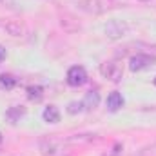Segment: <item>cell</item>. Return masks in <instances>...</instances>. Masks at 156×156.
I'll use <instances>...</instances> for the list:
<instances>
[{
    "mask_svg": "<svg viewBox=\"0 0 156 156\" xmlns=\"http://www.w3.org/2000/svg\"><path fill=\"white\" fill-rule=\"evenodd\" d=\"M40 149H42L44 154L64 156L62 153H58V151H64V149H62V144H58V142H55V140H44V142L40 144Z\"/></svg>",
    "mask_w": 156,
    "mask_h": 156,
    "instance_id": "cell-5",
    "label": "cell"
},
{
    "mask_svg": "<svg viewBox=\"0 0 156 156\" xmlns=\"http://www.w3.org/2000/svg\"><path fill=\"white\" fill-rule=\"evenodd\" d=\"M83 111V104L82 102H71L67 105V113L69 115H76V113H82Z\"/></svg>",
    "mask_w": 156,
    "mask_h": 156,
    "instance_id": "cell-13",
    "label": "cell"
},
{
    "mask_svg": "<svg viewBox=\"0 0 156 156\" xmlns=\"http://www.w3.org/2000/svg\"><path fill=\"white\" fill-rule=\"evenodd\" d=\"M80 9H83V11H87V13H102L104 11V5L98 2V0H80Z\"/></svg>",
    "mask_w": 156,
    "mask_h": 156,
    "instance_id": "cell-8",
    "label": "cell"
},
{
    "mask_svg": "<svg viewBox=\"0 0 156 156\" xmlns=\"http://www.w3.org/2000/svg\"><path fill=\"white\" fill-rule=\"evenodd\" d=\"M4 58H5V47H2V45H0V62H2Z\"/></svg>",
    "mask_w": 156,
    "mask_h": 156,
    "instance_id": "cell-14",
    "label": "cell"
},
{
    "mask_svg": "<svg viewBox=\"0 0 156 156\" xmlns=\"http://www.w3.org/2000/svg\"><path fill=\"white\" fill-rule=\"evenodd\" d=\"M0 2H4V0H0Z\"/></svg>",
    "mask_w": 156,
    "mask_h": 156,
    "instance_id": "cell-18",
    "label": "cell"
},
{
    "mask_svg": "<svg viewBox=\"0 0 156 156\" xmlns=\"http://www.w3.org/2000/svg\"><path fill=\"white\" fill-rule=\"evenodd\" d=\"M15 85H16V78L13 76V75H7V73H2L0 75V89L11 91Z\"/></svg>",
    "mask_w": 156,
    "mask_h": 156,
    "instance_id": "cell-12",
    "label": "cell"
},
{
    "mask_svg": "<svg viewBox=\"0 0 156 156\" xmlns=\"http://www.w3.org/2000/svg\"><path fill=\"white\" fill-rule=\"evenodd\" d=\"M125 31H127V26L122 24V22H116V20L109 22L107 27H105V35H107L109 38H120V37H123Z\"/></svg>",
    "mask_w": 156,
    "mask_h": 156,
    "instance_id": "cell-4",
    "label": "cell"
},
{
    "mask_svg": "<svg viewBox=\"0 0 156 156\" xmlns=\"http://www.w3.org/2000/svg\"><path fill=\"white\" fill-rule=\"evenodd\" d=\"M154 64H156V56L138 53V55L131 56V60H129V69H131L133 73H138V71H144V69H147V67H153Z\"/></svg>",
    "mask_w": 156,
    "mask_h": 156,
    "instance_id": "cell-2",
    "label": "cell"
},
{
    "mask_svg": "<svg viewBox=\"0 0 156 156\" xmlns=\"http://www.w3.org/2000/svg\"><path fill=\"white\" fill-rule=\"evenodd\" d=\"M0 144H2V134H0Z\"/></svg>",
    "mask_w": 156,
    "mask_h": 156,
    "instance_id": "cell-15",
    "label": "cell"
},
{
    "mask_svg": "<svg viewBox=\"0 0 156 156\" xmlns=\"http://www.w3.org/2000/svg\"><path fill=\"white\" fill-rule=\"evenodd\" d=\"M82 104H83V109H87V111L98 107V104H100V94H98V91H89V93L85 94V98H83Z\"/></svg>",
    "mask_w": 156,
    "mask_h": 156,
    "instance_id": "cell-9",
    "label": "cell"
},
{
    "mask_svg": "<svg viewBox=\"0 0 156 156\" xmlns=\"http://www.w3.org/2000/svg\"><path fill=\"white\" fill-rule=\"evenodd\" d=\"M67 83L71 85V87H80V85H83L85 82H87V73H85V69L82 67V66H73L69 71H67Z\"/></svg>",
    "mask_w": 156,
    "mask_h": 156,
    "instance_id": "cell-3",
    "label": "cell"
},
{
    "mask_svg": "<svg viewBox=\"0 0 156 156\" xmlns=\"http://www.w3.org/2000/svg\"><path fill=\"white\" fill-rule=\"evenodd\" d=\"M24 115H26V109H24L22 105H13V107H9V109L5 111V118H7L11 123H16Z\"/></svg>",
    "mask_w": 156,
    "mask_h": 156,
    "instance_id": "cell-10",
    "label": "cell"
},
{
    "mask_svg": "<svg viewBox=\"0 0 156 156\" xmlns=\"http://www.w3.org/2000/svg\"><path fill=\"white\" fill-rule=\"evenodd\" d=\"M123 104H125V100H123V96H122L118 91H113V93L107 96V109H109L111 113L120 111V109L123 107Z\"/></svg>",
    "mask_w": 156,
    "mask_h": 156,
    "instance_id": "cell-6",
    "label": "cell"
},
{
    "mask_svg": "<svg viewBox=\"0 0 156 156\" xmlns=\"http://www.w3.org/2000/svg\"><path fill=\"white\" fill-rule=\"evenodd\" d=\"M26 93H27V98H29L31 102H40V100L44 98V89H42L40 85H29V87L26 89Z\"/></svg>",
    "mask_w": 156,
    "mask_h": 156,
    "instance_id": "cell-11",
    "label": "cell"
},
{
    "mask_svg": "<svg viewBox=\"0 0 156 156\" xmlns=\"http://www.w3.org/2000/svg\"><path fill=\"white\" fill-rule=\"evenodd\" d=\"M42 118L47 123H58L60 122V111H58V107L56 105H47L44 109V113H42Z\"/></svg>",
    "mask_w": 156,
    "mask_h": 156,
    "instance_id": "cell-7",
    "label": "cell"
},
{
    "mask_svg": "<svg viewBox=\"0 0 156 156\" xmlns=\"http://www.w3.org/2000/svg\"><path fill=\"white\" fill-rule=\"evenodd\" d=\"M144 2H147V0H144Z\"/></svg>",
    "mask_w": 156,
    "mask_h": 156,
    "instance_id": "cell-17",
    "label": "cell"
},
{
    "mask_svg": "<svg viewBox=\"0 0 156 156\" xmlns=\"http://www.w3.org/2000/svg\"><path fill=\"white\" fill-rule=\"evenodd\" d=\"M154 85H156V78H154Z\"/></svg>",
    "mask_w": 156,
    "mask_h": 156,
    "instance_id": "cell-16",
    "label": "cell"
},
{
    "mask_svg": "<svg viewBox=\"0 0 156 156\" xmlns=\"http://www.w3.org/2000/svg\"><path fill=\"white\" fill-rule=\"evenodd\" d=\"M100 75L105 78V80L116 83V82H120L122 76H123V66H122V62H118V60L104 62V64L100 66Z\"/></svg>",
    "mask_w": 156,
    "mask_h": 156,
    "instance_id": "cell-1",
    "label": "cell"
}]
</instances>
